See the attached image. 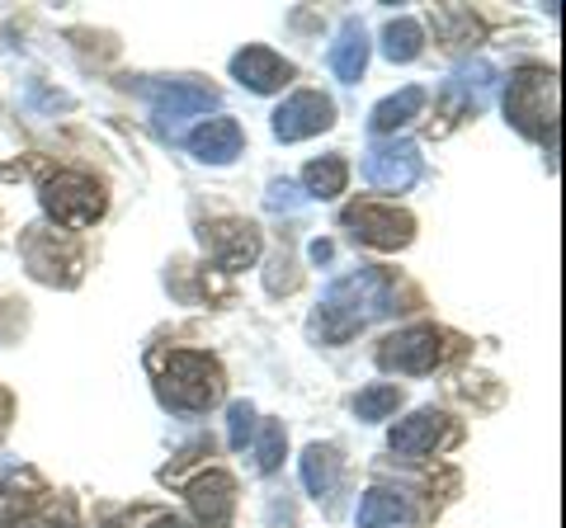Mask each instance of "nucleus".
<instances>
[{
	"label": "nucleus",
	"instance_id": "13",
	"mask_svg": "<svg viewBox=\"0 0 566 528\" xmlns=\"http://www.w3.org/2000/svg\"><path fill=\"white\" fill-rule=\"evenodd\" d=\"M232 76L245 85V91H255V95H274L283 91V85L293 81V66L279 57V52L270 47H245L232 57Z\"/></svg>",
	"mask_w": 566,
	"mask_h": 528
},
{
	"label": "nucleus",
	"instance_id": "30",
	"mask_svg": "<svg viewBox=\"0 0 566 528\" xmlns=\"http://www.w3.org/2000/svg\"><path fill=\"white\" fill-rule=\"evenodd\" d=\"M147 528H189V524H185V519H170V515H166V519H156V524H147Z\"/></svg>",
	"mask_w": 566,
	"mask_h": 528
},
{
	"label": "nucleus",
	"instance_id": "5",
	"mask_svg": "<svg viewBox=\"0 0 566 528\" xmlns=\"http://www.w3.org/2000/svg\"><path fill=\"white\" fill-rule=\"evenodd\" d=\"M449 355H453V336L434 326H406L378 345V363L387 373H434Z\"/></svg>",
	"mask_w": 566,
	"mask_h": 528
},
{
	"label": "nucleus",
	"instance_id": "14",
	"mask_svg": "<svg viewBox=\"0 0 566 528\" xmlns=\"http://www.w3.org/2000/svg\"><path fill=\"white\" fill-rule=\"evenodd\" d=\"M241 123L237 118H203L199 128L189 133V151H193V161H203V166H227V161H237L241 156Z\"/></svg>",
	"mask_w": 566,
	"mask_h": 528
},
{
	"label": "nucleus",
	"instance_id": "2",
	"mask_svg": "<svg viewBox=\"0 0 566 528\" xmlns=\"http://www.w3.org/2000/svg\"><path fill=\"white\" fill-rule=\"evenodd\" d=\"M505 118L534 142H557V72L524 66V72L510 76Z\"/></svg>",
	"mask_w": 566,
	"mask_h": 528
},
{
	"label": "nucleus",
	"instance_id": "22",
	"mask_svg": "<svg viewBox=\"0 0 566 528\" xmlns=\"http://www.w3.org/2000/svg\"><path fill=\"white\" fill-rule=\"evenodd\" d=\"M345 180H349V166L340 156H322V161H312L303 170V184L312 199H335V193H345Z\"/></svg>",
	"mask_w": 566,
	"mask_h": 528
},
{
	"label": "nucleus",
	"instance_id": "10",
	"mask_svg": "<svg viewBox=\"0 0 566 528\" xmlns=\"http://www.w3.org/2000/svg\"><path fill=\"white\" fill-rule=\"evenodd\" d=\"M331 123H335V104H331L326 95L297 91L293 99L279 104V114H274V137H279V142H303V137L326 133Z\"/></svg>",
	"mask_w": 566,
	"mask_h": 528
},
{
	"label": "nucleus",
	"instance_id": "7",
	"mask_svg": "<svg viewBox=\"0 0 566 528\" xmlns=\"http://www.w3.org/2000/svg\"><path fill=\"white\" fill-rule=\"evenodd\" d=\"M340 226H349L354 241L378 245V251H401L416 236V218L392 203H354L340 213Z\"/></svg>",
	"mask_w": 566,
	"mask_h": 528
},
{
	"label": "nucleus",
	"instance_id": "8",
	"mask_svg": "<svg viewBox=\"0 0 566 528\" xmlns=\"http://www.w3.org/2000/svg\"><path fill=\"white\" fill-rule=\"evenodd\" d=\"M420 175H424V156L416 142H378L364 156V180L374 189L401 193V189H411Z\"/></svg>",
	"mask_w": 566,
	"mask_h": 528
},
{
	"label": "nucleus",
	"instance_id": "19",
	"mask_svg": "<svg viewBox=\"0 0 566 528\" xmlns=\"http://www.w3.org/2000/svg\"><path fill=\"white\" fill-rule=\"evenodd\" d=\"M406 500L397 496V490H382V486H374L364 496V505H359V515H354V524L359 528H397V524H406Z\"/></svg>",
	"mask_w": 566,
	"mask_h": 528
},
{
	"label": "nucleus",
	"instance_id": "26",
	"mask_svg": "<svg viewBox=\"0 0 566 528\" xmlns=\"http://www.w3.org/2000/svg\"><path fill=\"white\" fill-rule=\"evenodd\" d=\"M439 29H449V39H463V43H472L476 33H482V24L472 20L468 10H439V20H434Z\"/></svg>",
	"mask_w": 566,
	"mask_h": 528
},
{
	"label": "nucleus",
	"instance_id": "12",
	"mask_svg": "<svg viewBox=\"0 0 566 528\" xmlns=\"http://www.w3.org/2000/svg\"><path fill=\"white\" fill-rule=\"evenodd\" d=\"M189 509L203 528H227L237 515V482L227 477V472H203V477L189 486Z\"/></svg>",
	"mask_w": 566,
	"mask_h": 528
},
{
	"label": "nucleus",
	"instance_id": "21",
	"mask_svg": "<svg viewBox=\"0 0 566 528\" xmlns=\"http://www.w3.org/2000/svg\"><path fill=\"white\" fill-rule=\"evenodd\" d=\"M424 52V29L416 20H392L382 29V57L387 62H416Z\"/></svg>",
	"mask_w": 566,
	"mask_h": 528
},
{
	"label": "nucleus",
	"instance_id": "27",
	"mask_svg": "<svg viewBox=\"0 0 566 528\" xmlns=\"http://www.w3.org/2000/svg\"><path fill=\"white\" fill-rule=\"evenodd\" d=\"M270 208H297V189L289 180H274L270 184Z\"/></svg>",
	"mask_w": 566,
	"mask_h": 528
},
{
	"label": "nucleus",
	"instance_id": "20",
	"mask_svg": "<svg viewBox=\"0 0 566 528\" xmlns=\"http://www.w3.org/2000/svg\"><path fill=\"white\" fill-rule=\"evenodd\" d=\"M495 66L491 62H468V66H458L453 81H449V91L453 95H463V104H472V109H482L486 95H491V85H495Z\"/></svg>",
	"mask_w": 566,
	"mask_h": 528
},
{
	"label": "nucleus",
	"instance_id": "23",
	"mask_svg": "<svg viewBox=\"0 0 566 528\" xmlns=\"http://www.w3.org/2000/svg\"><path fill=\"white\" fill-rule=\"evenodd\" d=\"M397 406H401V392L392 382H378V387H368V392L354 397V415L368 420V425H374V420H387Z\"/></svg>",
	"mask_w": 566,
	"mask_h": 528
},
{
	"label": "nucleus",
	"instance_id": "25",
	"mask_svg": "<svg viewBox=\"0 0 566 528\" xmlns=\"http://www.w3.org/2000/svg\"><path fill=\"white\" fill-rule=\"evenodd\" d=\"M255 439V406L251 401H232V411H227V444L237 453Z\"/></svg>",
	"mask_w": 566,
	"mask_h": 528
},
{
	"label": "nucleus",
	"instance_id": "24",
	"mask_svg": "<svg viewBox=\"0 0 566 528\" xmlns=\"http://www.w3.org/2000/svg\"><path fill=\"white\" fill-rule=\"evenodd\" d=\"M283 444H289L283 425H279V420H264L260 439H255V467H260V472H274V467L283 463Z\"/></svg>",
	"mask_w": 566,
	"mask_h": 528
},
{
	"label": "nucleus",
	"instance_id": "4",
	"mask_svg": "<svg viewBox=\"0 0 566 528\" xmlns=\"http://www.w3.org/2000/svg\"><path fill=\"white\" fill-rule=\"evenodd\" d=\"M147 99H151V123L161 137H185V123L189 118H203L218 109V91H208L199 81H161V85H147Z\"/></svg>",
	"mask_w": 566,
	"mask_h": 528
},
{
	"label": "nucleus",
	"instance_id": "1",
	"mask_svg": "<svg viewBox=\"0 0 566 528\" xmlns=\"http://www.w3.org/2000/svg\"><path fill=\"white\" fill-rule=\"evenodd\" d=\"M397 307V288H392V274L387 270H354L345 278L322 293V307L312 316V336L326 340V345H345L349 336H359L368 321H378Z\"/></svg>",
	"mask_w": 566,
	"mask_h": 528
},
{
	"label": "nucleus",
	"instance_id": "3",
	"mask_svg": "<svg viewBox=\"0 0 566 528\" xmlns=\"http://www.w3.org/2000/svg\"><path fill=\"white\" fill-rule=\"evenodd\" d=\"M222 397V368L218 359L193 355V349H175L161 363V401L175 411H208Z\"/></svg>",
	"mask_w": 566,
	"mask_h": 528
},
{
	"label": "nucleus",
	"instance_id": "16",
	"mask_svg": "<svg viewBox=\"0 0 566 528\" xmlns=\"http://www.w3.org/2000/svg\"><path fill=\"white\" fill-rule=\"evenodd\" d=\"M420 109H424V91H420V85H406V91L387 95V99L378 104L374 118H368V128H374L378 137H382V133H397V128H406V123H416Z\"/></svg>",
	"mask_w": 566,
	"mask_h": 528
},
{
	"label": "nucleus",
	"instance_id": "17",
	"mask_svg": "<svg viewBox=\"0 0 566 528\" xmlns=\"http://www.w3.org/2000/svg\"><path fill=\"white\" fill-rule=\"evenodd\" d=\"M24 260H29V270L43 278V284H57V264H66V270H76L81 255L76 251H57V232H33L24 241Z\"/></svg>",
	"mask_w": 566,
	"mask_h": 528
},
{
	"label": "nucleus",
	"instance_id": "9",
	"mask_svg": "<svg viewBox=\"0 0 566 528\" xmlns=\"http://www.w3.org/2000/svg\"><path fill=\"white\" fill-rule=\"evenodd\" d=\"M203 251H208V260L218 264V270L237 274L260 255V226L241 222V218L212 222V226H203Z\"/></svg>",
	"mask_w": 566,
	"mask_h": 528
},
{
	"label": "nucleus",
	"instance_id": "11",
	"mask_svg": "<svg viewBox=\"0 0 566 528\" xmlns=\"http://www.w3.org/2000/svg\"><path fill=\"white\" fill-rule=\"evenodd\" d=\"M453 439V425H449V415L444 411H416V415H406L401 425L392 430V439H387V448H392L397 457H430L434 448H444Z\"/></svg>",
	"mask_w": 566,
	"mask_h": 528
},
{
	"label": "nucleus",
	"instance_id": "28",
	"mask_svg": "<svg viewBox=\"0 0 566 528\" xmlns=\"http://www.w3.org/2000/svg\"><path fill=\"white\" fill-rule=\"evenodd\" d=\"M14 528H71L66 519L57 524V519H29V524H14Z\"/></svg>",
	"mask_w": 566,
	"mask_h": 528
},
{
	"label": "nucleus",
	"instance_id": "18",
	"mask_svg": "<svg viewBox=\"0 0 566 528\" xmlns=\"http://www.w3.org/2000/svg\"><path fill=\"white\" fill-rule=\"evenodd\" d=\"M303 486L312 496H335V486H340V453L331 444H312L303 453Z\"/></svg>",
	"mask_w": 566,
	"mask_h": 528
},
{
	"label": "nucleus",
	"instance_id": "29",
	"mask_svg": "<svg viewBox=\"0 0 566 528\" xmlns=\"http://www.w3.org/2000/svg\"><path fill=\"white\" fill-rule=\"evenodd\" d=\"M331 255H335V251H331V241H316V245H312V260H316V264L331 260Z\"/></svg>",
	"mask_w": 566,
	"mask_h": 528
},
{
	"label": "nucleus",
	"instance_id": "15",
	"mask_svg": "<svg viewBox=\"0 0 566 528\" xmlns=\"http://www.w3.org/2000/svg\"><path fill=\"white\" fill-rule=\"evenodd\" d=\"M364 66H368V33H364L359 20H345L340 39L331 43V72L340 76L345 85H354L364 76Z\"/></svg>",
	"mask_w": 566,
	"mask_h": 528
},
{
	"label": "nucleus",
	"instance_id": "6",
	"mask_svg": "<svg viewBox=\"0 0 566 528\" xmlns=\"http://www.w3.org/2000/svg\"><path fill=\"white\" fill-rule=\"evenodd\" d=\"M43 213L57 222V226H91L99 213H104V184L91 180V175H52L43 180Z\"/></svg>",
	"mask_w": 566,
	"mask_h": 528
}]
</instances>
